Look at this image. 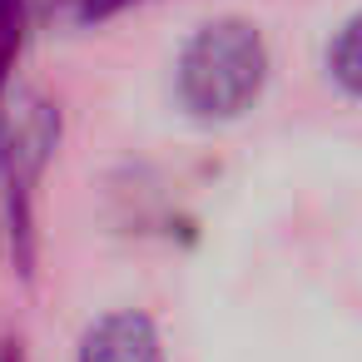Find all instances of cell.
I'll return each mask as SVG.
<instances>
[{
  "mask_svg": "<svg viewBox=\"0 0 362 362\" xmlns=\"http://www.w3.org/2000/svg\"><path fill=\"white\" fill-rule=\"evenodd\" d=\"M55 139H60V115L50 100L21 90L16 100L0 105V174L11 184V204L21 214V228L30 214V189H35L45 159L55 154Z\"/></svg>",
  "mask_w": 362,
  "mask_h": 362,
  "instance_id": "obj_2",
  "label": "cell"
},
{
  "mask_svg": "<svg viewBox=\"0 0 362 362\" xmlns=\"http://www.w3.org/2000/svg\"><path fill=\"white\" fill-rule=\"evenodd\" d=\"M327 70H332V80H337L347 95L362 100V16H352V21L337 30V40H332V50H327Z\"/></svg>",
  "mask_w": 362,
  "mask_h": 362,
  "instance_id": "obj_4",
  "label": "cell"
},
{
  "mask_svg": "<svg viewBox=\"0 0 362 362\" xmlns=\"http://www.w3.org/2000/svg\"><path fill=\"white\" fill-rule=\"evenodd\" d=\"M21 35V0H0V45H16Z\"/></svg>",
  "mask_w": 362,
  "mask_h": 362,
  "instance_id": "obj_6",
  "label": "cell"
},
{
  "mask_svg": "<svg viewBox=\"0 0 362 362\" xmlns=\"http://www.w3.org/2000/svg\"><path fill=\"white\" fill-rule=\"evenodd\" d=\"M124 6H134V0H80L75 16H80V21H110V16H119Z\"/></svg>",
  "mask_w": 362,
  "mask_h": 362,
  "instance_id": "obj_5",
  "label": "cell"
},
{
  "mask_svg": "<svg viewBox=\"0 0 362 362\" xmlns=\"http://www.w3.org/2000/svg\"><path fill=\"white\" fill-rule=\"evenodd\" d=\"M268 80V50L248 21L204 25L179 55V100L199 119L243 115Z\"/></svg>",
  "mask_w": 362,
  "mask_h": 362,
  "instance_id": "obj_1",
  "label": "cell"
},
{
  "mask_svg": "<svg viewBox=\"0 0 362 362\" xmlns=\"http://www.w3.org/2000/svg\"><path fill=\"white\" fill-rule=\"evenodd\" d=\"M80 362H164V347H159L154 322L124 308V313H105L100 322H90V332L80 337Z\"/></svg>",
  "mask_w": 362,
  "mask_h": 362,
  "instance_id": "obj_3",
  "label": "cell"
}]
</instances>
